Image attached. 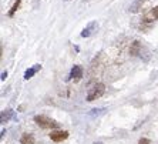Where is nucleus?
Returning a JSON list of instances; mask_svg holds the SVG:
<instances>
[{
    "label": "nucleus",
    "instance_id": "f257e3e1",
    "mask_svg": "<svg viewBox=\"0 0 158 144\" xmlns=\"http://www.w3.org/2000/svg\"><path fill=\"white\" fill-rule=\"evenodd\" d=\"M104 91H106V86L103 83H97V84H94L91 89L88 90L85 99H87V101H94V100L100 99V97L103 96Z\"/></svg>",
    "mask_w": 158,
    "mask_h": 144
},
{
    "label": "nucleus",
    "instance_id": "f03ea898",
    "mask_svg": "<svg viewBox=\"0 0 158 144\" xmlns=\"http://www.w3.org/2000/svg\"><path fill=\"white\" fill-rule=\"evenodd\" d=\"M34 121H36V124L39 127H41V129H57L59 127V124L54 121V120H52L50 117H47V116H36L34 117Z\"/></svg>",
    "mask_w": 158,
    "mask_h": 144
},
{
    "label": "nucleus",
    "instance_id": "7ed1b4c3",
    "mask_svg": "<svg viewBox=\"0 0 158 144\" xmlns=\"http://www.w3.org/2000/svg\"><path fill=\"white\" fill-rule=\"evenodd\" d=\"M97 29H98V23L97 22H90L87 24V26L83 29V32H81V37H90L94 34V32H97Z\"/></svg>",
    "mask_w": 158,
    "mask_h": 144
},
{
    "label": "nucleus",
    "instance_id": "20e7f679",
    "mask_svg": "<svg viewBox=\"0 0 158 144\" xmlns=\"http://www.w3.org/2000/svg\"><path fill=\"white\" fill-rule=\"evenodd\" d=\"M67 137H69V131H63V130H54L50 133V138L54 143H60V141L66 140Z\"/></svg>",
    "mask_w": 158,
    "mask_h": 144
},
{
    "label": "nucleus",
    "instance_id": "39448f33",
    "mask_svg": "<svg viewBox=\"0 0 158 144\" xmlns=\"http://www.w3.org/2000/svg\"><path fill=\"white\" fill-rule=\"evenodd\" d=\"M81 77H83V67L78 66V64H76V66L71 67L70 78H73V80H80Z\"/></svg>",
    "mask_w": 158,
    "mask_h": 144
},
{
    "label": "nucleus",
    "instance_id": "423d86ee",
    "mask_svg": "<svg viewBox=\"0 0 158 144\" xmlns=\"http://www.w3.org/2000/svg\"><path fill=\"white\" fill-rule=\"evenodd\" d=\"M40 70H41V64H34V66H31L30 69H27V70L24 71V78L29 80V78H31L37 71H40Z\"/></svg>",
    "mask_w": 158,
    "mask_h": 144
},
{
    "label": "nucleus",
    "instance_id": "0eeeda50",
    "mask_svg": "<svg viewBox=\"0 0 158 144\" xmlns=\"http://www.w3.org/2000/svg\"><path fill=\"white\" fill-rule=\"evenodd\" d=\"M34 143H36V138H34L33 134L24 133L20 137V144H34Z\"/></svg>",
    "mask_w": 158,
    "mask_h": 144
},
{
    "label": "nucleus",
    "instance_id": "6e6552de",
    "mask_svg": "<svg viewBox=\"0 0 158 144\" xmlns=\"http://www.w3.org/2000/svg\"><path fill=\"white\" fill-rule=\"evenodd\" d=\"M144 2H145V0H134V2L131 3V6H130L128 10L131 11V13H138V11H140V9L143 7Z\"/></svg>",
    "mask_w": 158,
    "mask_h": 144
},
{
    "label": "nucleus",
    "instance_id": "1a4fd4ad",
    "mask_svg": "<svg viewBox=\"0 0 158 144\" xmlns=\"http://www.w3.org/2000/svg\"><path fill=\"white\" fill-rule=\"evenodd\" d=\"M145 20L147 22H152V20H157L158 19V6L157 7H152V9H150V11H148L147 15H145Z\"/></svg>",
    "mask_w": 158,
    "mask_h": 144
},
{
    "label": "nucleus",
    "instance_id": "9d476101",
    "mask_svg": "<svg viewBox=\"0 0 158 144\" xmlns=\"http://www.w3.org/2000/svg\"><path fill=\"white\" fill-rule=\"evenodd\" d=\"M13 114H15V111L11 110V108H7V110H3L2 111V117H0V121L3 123H7L9 120H10L11 117H13Z\"/></svg>",
    "mask_w": 158,
    "mask_h": 144
},
{
    "label": "nucleus",
    "instance_id": "9b49d317",
    "mask_svg": "<svg viewBox=\"0 0 158 144\" xmlns=\"http://www.w3.org/2000/svg\"><path fill=\"white\" fill-rule=\"evenodd\" d=\"M140 53H141V43L135 40L131 44V47H130V54H131V56H137V54H140Z\"/></svg>",
    "mask_w": 158,
    "mask_h": 144
},
{
    "label": "nucleus",
    "instance_id": "f8f14e48",
    "mask_svg": "<svg viewBox=\"0 0 158 144\" xmlns=\"http://www.w3.org/2000/svg\"><path fill=\"white\" fill-rule=\"evenodd\" d=\"M20 3H22V0H16V2H15L13 7H11L10 10H9V16H10V17H13V16H15V13L17 11V9L20 7Z\"/></svg>",
    "mask_w": 158,
    "mask_h": 144
},
{
    "label": "nucleus",
    "instance_id": "ddd939ff",
    "mask_svg": "<svg viewBox=\"0 0 158 144\" xmlns=\"http://www.w3.org/2000/svg\"><path fill=\"white\" fill-rule=\"evenodd\" d=\"M104 111H106V108H93L90 114L91 116H100V114H103Z\"/></svg>",
    "mask_w": 158,
    "mask_h": 144
},
{
    "label": "nucleus",
    "instance_id": "4468645a",
    "mask_svg": "<svg viewBox=\"0 0 158 144\" xmlns=\"http://www.w3.org/2000/svg\"><path fill=\"white\" fill-rule=\"evenodd\" d=\"M138 144H150V140H148V138H141V140L138 141Z\"/></svg>",
    "mask_w": 158,
    "mask_h": 144
},
{
    "label": "nucleus",
    "instance_id": "2eb2a0df",
    "mask_svg": "<svg viewBox=\"0 0 158 144\" xmlns=\"http://www.w3.org/2000/svg\"><path fill=\"white\" fill-rule=\"evenodd\" d=\"M6 77H7V71H3V73H2V80H6Z\"/></svg>",
    "mask_w": 158,
    "mask_h": 144
},
{
    "label": "nucleus",
    "instance_id": "dca6fc26",
    "mask_svg": "<svg viewBox=\"0 0 158 144\" xmlns=\"http://www.w3.org/2000/svg\"><path fill=\"white\" fill-rule=\"evenodd\" d=\"M93 144H103V143H101V141H94Z\"/></svg>",
    "mask_w": 158,
    "mask_h": 144
}]
</instances>
